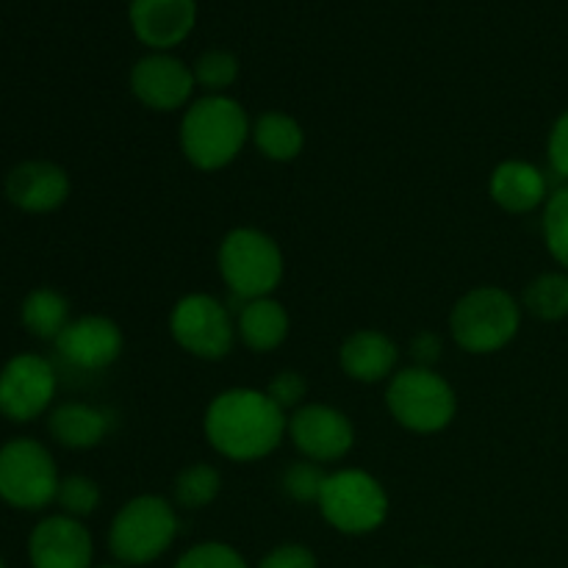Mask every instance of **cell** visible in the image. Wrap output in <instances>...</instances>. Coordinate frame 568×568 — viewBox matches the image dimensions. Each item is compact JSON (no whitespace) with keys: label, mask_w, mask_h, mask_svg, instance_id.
Returning a JSON list of instances; mask_svg holds the SVG:
<instances>
[{"label":"cell","mask_w":568,"mask_h":568,"mask_svg":"<svg viewBox=\"0 0 568 568\" xmlns=\"http://www.w3.org/2000/svg\"><path fill=\"white\" fill-rule=\"evenodd\" d=\"M205 438L211 449L236 464L270 458L288 433V416L261 388H227L205 408Z\"/></svg>","instance_id":"cell-1"},{"label":"cell","mask_w":568,"mask_h":568,"mask_svg":"<svg viewBox=\"0 0 568 568\" xmlns=\"http://www.w3.org/2000/svg\"><path fill=\"white\" fill-rule=\"evenodd\" d=\"M253 122L231 94H203L183 109L181 150L203 172L225 170L247 144Z\"/></svg>","instance_id":"cell-2"},{"label":"cell","mask_w":568,"mask_h":568,"mask_svg":"<svg viewBox=\"0 0 568 568\" xmlns=\"http://www.w3.org/2000/svg\"><path fill=\"white\" fill-rule=\"evenodd\" d=\"M519 300L499 286H477L449 311V333L464 353L491 355L508 347L521 327Z\"/></svg>","instance_id":"cell-3"},{"label":"cell","mask_w":568,"mask_h":568,"mask_svg":"<svg viewBox=\"0 0 568 568\" xmlns=\"http://www.w3.org/2000/svg\"><path fill=\"white\" fill-rule=\"evenodd\" d=\"M386 408L399 427L419 436H433L453 425L458 394L453 383L427 366H405L394 372L386 386Z\"/></svg>","instance_id":"cell-4"},{"label":"cell","mask_w":568,"mask_h":568,"mask_svg":"<svg viewBox=\"0 0 568 568\" xmlns=\"http://www.w3.org/2000/svg\"><path fill=\"white\" fill-rule=\"evenodd\" d=\"M216 266L225 286L242 303L272 297L286 272L281 244L258 227H233L222 239Z\"/></svg>","instance_id":"cell-5"},{"label":"cell","mask_w":568,"mask_h":568,"mask_svg":"<svg viewBox=\"0 0 568 568\" xmlns=\"http://www.w3.org/2000/svg\"><path fill=\"white\" fill-rule=\"evenodd\" d=\"M175 505L159 494H142L116 510L109 530V549L122 566H148L175 544Z\"/></svg>","instance_id":"cell-6"},{"label":"cell","mask_w":568,"mask_h":568,"mask_svg":"<svg viewBox=\"0 0 568 568\" xmlns=\"http://www.w3.org/2000/svg\"><path fill=\"white\" fill-rule=\"evenodd\" d=\"M322 519L344 536H369L388 519V494L364 469L331 471L316 503Z\"/></svg>","instance_id":"cell-7"},{"label":"cell","mask_w":568,"mask_h":568,"mask_svg":"<svg viewBox=\"0 0 568 568\" xmlns=\"http://www.w3.org/2000/svg\"><path fill=\"white\" fill-rule=\"evenodd\" d=\"M61 477L53 455L33 438H11L0 447V499L17 510H42L55 503Z\"/></svg>","instance_id":"cell-8"},{"label":"cell","mask_w":568,"mask_h":568,"mask_svg":"<svg viewBox=\"0 0 568 568\" xmlns=\"http://www.w3.org/2000/svg\"><path fill=\"white\" fill-rule=\"evenodd\" d=\"M170 333L178 347L203 361H222L236 344V320L225 303L203 292L186 294L170 314Z\"/></svg>","instance_id":"cell-9"},{"label":"cell","mask_w":568,"mask_h":568,"mask_svg":"<svg viewBox=\"0 0 568 568\" xmlns=\"http://www.w3.org/2000/svg\"><path fill=\"white\" fill-rule=\"evenodd\" d=\"M55 388L59 377L48 358L33 353L14 355L0 369V414L17 425L39 419L53 405Z\"/></svg>","instance_id":"cell-10"},{"label":"cell","mask_w":568,"mask_h":568,"mask_svg":"<svg viewBox=\"0 0 568 568\" xmlns=\"http://www.w3.org/2000/svg\"><path fill=\"white\" fill-rule=\"evenodd\" d=\"M288 438L305 460L336 464L355 444V427L344 410L325 403H308L288 416Z\"/></svg>","instance_id":"cell-11"},{"label":"cell","mask_w":568,"mask_h":568,"mask_svg":"<svg viewBox=\"0 0 568 568\" xmlns=\"http://www.w3.org/2000/svg\"><path fill=\"white\" fill-rule=\"evenodd\" d=\"M194 72L186 61L172 53H148L133 64L131 92L144 109L170 111L186 109L194 100Z\"/></svg>","instance_id":"cell-12"},{"label":"cell","mask_w":568,"mask_h":568,"mask_svg":"<svg viewBox=\"0 0 568 568\" xmlns=\"http://www.w3.org/2000/svg\"><path fill=\"white\" fill-rule=\"evenodd\" d=\"M55 353L72 369L100 372L109 369L125 347L122 327L103 314H87L72 320L55 338Z\"/></svg>","instance_id":"cell-13"},{"label":"cell","mask_w":568,"mask_h":568,"mask_svg":"<svg viewBox=\"0 0 568 568\" xmlns=\"http://www.w3.org/2000/svg\"><path fill=\"white\" fill-rule=\"evenodd\" d=\"M28 558L33 568H92V532L67 514L48 516L31 530Z\"/></svg>","instance_id":"cell-14"},{"label":"cell","mask_w":568,"mask_h":568,"mask_svg":"<svg viewBox=\"0 0 568 568\" xmlns=\"http://www.w3.org/2000/svg\"><path fill=\"white\" fill-rule=\"evenodd\" d=\"M131 31L153 53H170L197 26V0H131Z\"/></svg>","instance_id":"cell-15"},{"label":"cell","mask_w":568,"mask_h":568,"mask_svg":"<svg viewBox=\"0 0 568 568\" xmlns=\"http://www.w3.org/2000/svg\"><path fill=\"white\" fill-rule=\"evenodd\" d=\"M6 197L26 214H50L70 197V175L53 161H22L6 175Z\"/></svg>","instance_id":"cell-16"},{"label":"cell","mask_w":568,"mask_h":568,"mask_svg":"<svg viewBox=\"0 0 568 568\" xmlns=\"http://www.w3.org/2000/svg\"><path fill=\"white\" fill-rule=\"evenodd\" d=\"M488 194L508 214H530L549 200L547 175L536 164L521 159H508L494 166L488 178Z\"/></svg>","instance_id":"cell-17"},{"label":"cell","mask_w":568,"mask_h":568,"mask_svg":"<svg viewBox=\"0 0 568 568\" xmlns=\"http://www.w3.org/2000/svg\"><path fill=\"white\" fill-rule=\"evenodd\" d=\"M399 349L392 336L383 331H355L353 336L344 338L338 349V364L342 372L355 383H383L392 381L397 372Z\"/></svg>","instance_id":"cell-18"},{"label":"cell","mask_w":568,"mask_h":568,"mask_svg":"<svg viewBox=\"0 0 568 568\" xmlns=\"http://www.w3.org/2000/svg\"><path fill=\"white\" fill-rule=\"evenodd\" d=\"M48 430L61 447L94 449L111 430V416L105 408L89 403H61L50 410Z\"/></svg>","instance_id":"cell-19"},{"label":"cell","mask_w":568,"mask_h":568,"mask_svg":"<svg viewBox=\"0 0 568 568\" xmlns=\"http://www.w3.org/2000/svg\"><path fill=\"white\" fill-rule=\"evenodd\" d=\"M288 311L275 297H258L242 303L236 314V336L253 353H272L288 338Z\"/></svg>","instance_id":"cell-20"},{"label":"cell","mask_w":568,"mask_h":568,"mask_svg":"<svg viewBox=\"0 0 568 568\" xmlns=\"http://www.w3.org/2000/svg\"><path fill=\"white\" fill-rule=\"evenodd\" d=\"M250 139L264 159L286 164L294 161L305 148V131L286 111H266L253 122Z\"/></svg>","instance_id":"cell-21"},{"label":"cell","mask_w":568,"mask_h":568,"mask_svg":"<svg viewBox=\"0 0 568 568\" xmlns=\"http://www.w3.org/2000/svg\"><path fill=\"white\" fill-rule=\"evenodd\" d=\"M20 320L22 327L31 333L33 338H42V342H55V338L64 333V327L70 325V303L61 292L50 286H39L33 292L26 294L20 305Z\"/></svg>","instance_id":"cell-22"},{"label":"cell","mask_w":568,"mask_h":568,"mask_svg":"<svg viewBox=\"0 0 568 568\" xmlns=\"http://www.w3.org/2000/svg\"><path fill=\"white\" fill-rule=\"evenodd\" d=\"M521 308L541 322H560L568 316V272H544L527 283Z\"/></svg>","instance_id":"cell-23"},{"label":"cell","mask_w":568,"mask_h":568,"mask_svg":"<svg viewBox=\"0 0 568 568\" xmlns=\"http://www.w3.org/2000/svg\"><path fill=\"white\" fill-rule=\"evenodd\" d=\"M222 475L211 464L183 466L172 483V505L183 510H203L220 497Z\"/></svg>","instance_id":"cell-24"},{"label":"cell","mask_w":568,"mask_h":568,"mask_svg":"<svg viewBox=\"0 0 568 568\" xmlns=\"http://www.w3.org/2000/svg\"><path fill=\"white\" fill-rule=\"evenodd\" d=\"M192 72L194 83H197V89H203L205 94H227V89H231L239 78V59L231 50L211 48L197 55V61L192 64Z\"/></svg>","instance_id":"cell-25"},{"label":"cell","mask_w":568,"mask_h":568,"mask_svg":"<svg viewBox=\"0 0 568 568\" xmlns=\"http://www.w3.org/2000/svg\"><path fill=\"white\" fill-rule=\"evenodd\" d=\"M541 231L549 255L568 272V183L549 194L544 205Z\"/></svg>","instance_id":"cell-26"},{"label":"cell","mask_w":568,"mask_h":568,"mask_svg":"<svg viewBox=\"0 0 568 568\" xmlns=\"http://www.w3.org/2000/svg\"><path fill=\"white\" fill-rule=\"evenodd\" d=\"M100 486L87 475H70L61 477L59 494H55V503L61 505V514L72 516V519H87L94 510L100 508Z\"/></svg>","instance_id":"cell-27"},{"label":"cell","mask_w":568,"mask_h":568,"mask_svg":"<svg viewBox=\"0 0 568 568\" xmlns=\"http://www.w3.org/2000/svg\"><path fill=\"white\" fill-rule=\"evenodd\" d=\"M327 471L314 460H297L283 471V491L294 499V503H320L322 488H325Z\"/></svg>","instance_id":"cell-28"},{"label":"cell","mask_w":568,"mask_h":568,"mask_svg":"<svg viewBox=\"0 0 568 568\" xmlns=\"http://www.w3.org/2000/svg\"><path fill=\"white\" fill-rule=\"evenodd\" d=\"M175 568H250L247 560L242 558V552H236L233 547L220 541H205L197 547L186 549V552L178 558Z\"/></svg>","instance_id":"cell-29"},{"label":"cell","mask_w":568,"mask_h":568,"mask_svg":"<svg viewBox=\"0 0 568 568\" xmlns=\"http://www.w3.org/2000/svg\"><path fill=\"white\" fill-rule=\"evenodd\" d=\"M266 394L272 397V403L281 405L283 410H297L305 405V394H308V383H305V377L300 375V372L294 369H283L277 372L275 377L270 381V386H266Z\"/></svg>","instance_id":"cell-30"},{"label":"cell","mask_w":568,"mask_h":568,"mask_svg":"<svg viewBox=\"0 0 568 568\" xmlns=\"http://www.w3.org/2000/svg\"><path fill=\"white\" fill-rule=\"evenodd\" d=\"M258 568H316V558L303 544H281L261 560Z\"/></svg>","instance_id":"cell-31"},{"label":"cell","mask_w":568,"mask_h":568,"mask_svg":"<svg viewBox=\"0 0 568 568\" xmlns=\"http://www.w3.org/2000/svg\"><path fill=\"white\" fill-rule=\"evenodd\" d=\"M547 153L555 175H560L568 183V109L555 120L552 131H549Z\"/></svg>","instance_id":"cell-32"},{"label":"cell","mask_w":568,"mask_h":568,"mask_svg":"<svg viewBox=\"0 0 568 568\" xmlns=\"http://www.w3.org/2000/svg\"><path fill=\"white\" fill-rule=\"evenodd\" d=\"M442 338H438V333L433 331H422L419 336L410 342V355H414V366H427V369H433L436 366V361L442 358Z\"/></svg>","instance_id":"cell-33"},{"label":"cell","mask_w":568,"mask_h":568,"mask_svg":"<svg viewBox=\"0 0 568 568\" xmlns=\"http://www.w3.org/2000/svg\"><path fill=\"white\" fill-rule=\"evenodd\" d=\"M98 568H128V566L120 564V566H98Z\"/></svg>","instance_id":"cell-34"},{"label":"cell","mask_w":568,"mask_h":568,"mask_svg":"<svg viewBox=\"0 0 568 568\" xmlns=\"http://www.w3.org/2000/svg\"><path fill=\"white\" fill-rule=\"evenodd\" d=\"M0 568H6V564H3V558H0Z\"/></svg>","instance_id":"cell-35"},{"label":"cell","mask_w":568,"mask_h":568,"mask_svg":"<svg viewBox=\"0 0 568 568\" xmlns=\"http://www.w3.org/2000/svg\"><path fill=\"white\" fill-rule=\"evenodd\" d=\"M422 568H433V566H422Z\"/></svg>","instance_id":"cell-36"}]
</instances>
